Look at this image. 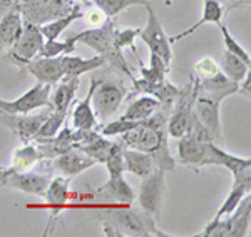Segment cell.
I'll return each instance as SVG.
<instances>
[{
	"mask_svg": "<svg viewBox=\"0 0 251 237\" xmlns=\"http://www.w3.org/2000/svg\"><path fill=\"white\" fill-rule=\"evenodd\" d=\"M173 104H163L157 114H152L149 119L141 120L139 124L129 132L119 135L121 142L126 147L146 152L154 160L157 169L174 171L176 160L171 157L168 149V117Z\"/></svg>",
	"mask_w": 251,
	"mask_h": 237,
	"instance_id": "7a4b0ae2",
	"label": "cell"
},
{
	"mask_svg": "<svg viewBox=\"0 0 251 237\" xmlns=\"http://www.w3.org/2000/svg\"><path fill=\"white\" fill-rule=\"evenodd\" d=\"M91 2L109 19L119 15L121 12L127 10L129 7H134V5L144 7L146 3H149L148 0H91Z\"/></svg>",
	"mask_w": 251,
	"mask_h": 237,
	"instance_id": "4dcf8cb0",
	"label": "cell"
},
{
	"mask_svg": "<svg viewBox=\"0 0 251 237\" xmlns=\"http://www.w3.org/2000/svg\"><path fill=\"white\" fill-rule=\"evenodd\" d=\"M79 2H86V0H79Z\"/></svg>",
	"mask_w": 251,
	"mask_h": 237,
	"instance_id": "ee69618b",
	"label": "cell"
},
{
	"mask_svg": "<svg viewBox=\"0 0 251 237\" xmlns=\"http://www.w3.org/2000/svg\"><path fill=\"white\" fill-rule=\"evenodd\" d=\"M161 107V102L157 100L156 97L152 95H143V97L136 99L134 102L129 106V109L124 112L123 119H127V120H144V119H149L152 114H156L157 109Z\"/></svg>",
	"mask_w": 251,
	"mask_h": 237,
	"instance_id": "f546056e",
	"label": "cell"
},
{
	"mask_svg": "<svg viewBox=\"0 0 251 237\" xmlns=\"http://www.w3.org/2000/svg\"><path fill=\"white\" fill-rule=\"evenodd\" d=\"M50 107H46L42 112L35 115L30 114H9V112H0V124L7 127L20 142H30L37 135L39 129L42 127L44 120L47 119Z\"/></svg>",
	"mask_w": 251,
	"mask_h": 237,
	"instance_id": "5bb4252c",
	"label": "cell"
},
{
	"mask_svg": "<svg viewBox=\"0 0 251 237\" xmlns=\"http://www.w3.org/2000/svg\"><path fill=\"white\" fill-rule=\"evenodd\" d=\"M50 182V177L47 174H39V172H14L9 177V189L25 192V194L39 195L44 197L47 191V186Z\"/></svg>",
	"mask_w": 251,
	"mask_h": 237,
	"instance_id": "d6986e66",
	"label": "cell"
},
{
	"mask_svg": "<svg viewBox=\"0 0 251 237\" xmlns=\"http://www.w3.org/2000/svg\"><path fill=\"white\" fill-rule=\"evenodd\" d=\"M198 87V84H196ZM223 99L218 95L208 94L198 89L196 90V99H194L193 106V114L196 115V119L200 120L203 126L208 129V132L211 134L214 140H220L223 137L221 134V117H220V106Z\"/></svg>",
	"mask_w": 251,
	"mask_h": 237,
	"instance_id": "7c38bea8",
	"label": "cell"
},
{
	"mask_svg": "<svg viewBox=\"0 0 251 237\" xmlns=\"http://www.w3.org/2000/svg\"><path fill=\"white\" fill-rule=\"evenodd\" d=\"M137 202L139 209L157 220L163 211L164 202V171L163 169H154L149 175H146L141 182L139 194H137Z\"/></svg>",
	"mask_w": 251,
	"mask_h": 237,
	"instance_id": "9c48e42d",
	"label": "cell"
},
{
	"mask_svg": "<svg viewBox=\"0 0 251 237\" xmlns=\"http://www.w3.org/2000/svg\"><path fill=\"white\" fill-rule=\"evenodd\" d=\"M80 80L79 77H62L59 80L57 87L50 90V109L59 112H71V104L77 94Z\"/></svg>",
	"mask_w": 251,
	"mask_h": 237,
	"instance_id": "7402d4cb",
	"label": "cell"
},
{
	"mask_svg": "<svg viewBox=\"0 0 251 237\" xmlns=\"http://www.w3.org/2000/svg\"><path fill=\"white\" fill-rule=\"evenodd\" d=\"M177 162L196 169L206 166H223L229 169L231 174L251 169L250 157H238L218 147L208 129L196 119L194 114L191 115L184 135L177 139Z\"/></svg>",
	"mask_w": 251,
	"mask_h": 237,
	"instance_id": "6da1fadb",
	"label": "cell"
},
{
	"mask_svg": "<svg viewBox=\"0 0 251 237\" xmlns=\"http://www.w3.org/2000/svg\"><path fill=\"white\" fill-rule=\"evenodd\" d=\"M144 7H146V10H148V23H146L144 29H141L139 37L152 54H157L169 65L173 59V49H171L169 37L166 35L163 23H161L159 17L156 15L154 9H152L149 3H146Z\"/></svg>",
	"mask_w": 251,
	"mask_h": 237,
	"instance_id": "8fae6325",
	"label": "cell"
},
{
	"mask_svg": "<svg viewBox=\"0 0 251 237\" xmlns=\"http://www.w3.org/2000/svg\"><path fill=\"white\" fill-rule=\"evenodd\" d=\"M139 122H137V120H127V119L121 117L117 120H112V122H107V124H104V126L97 127V132L106 135V137H112V135H117V137H119V135L129 132L131 129H134Z\"/></svg>",
	"mask_w": 251,
	"mask_h": 237,
	"instance_id": "e575fe53",
	"label": "cell"
},
{
	"mask_svg": "<svg viewBox=\"0 0 251 237\" xmlns=\"http://www.w3.org/2000/svg\"><path fill=\"white\" fill-rule=\"evenodd\" d=\"M52 166H54L55 171H59L62 175L72 179V177H75V175L86 172L87 169L94 167L96 160L86 155L82 151H79L77 147H72L71 151L64 152V154L52 159Z\"/></svg>",
	"mask_w": 251,
	"mask_h": 237,
	"instance_id": "ac0fdd59",
	"label": "cell"
},
{
	"mask_svg": "<svg viewBox=\"0 0 251 237\" xmlns=\"http://www.w3.org/2000/svg\"><path fill=\"white\" fill-rule=\"evenodd\" d=\"M218 27H220L221 35H223V42H225V50H228L229 54L236 55V57H240L245 64H248V65H251V57H250L248 50H245V47H243L241 43L233 37L231 32L228 30V27H226L223 22H221Z\"/></svg>",
	"mask_w": 251,
	"mask_h": 237,
	"instance_id": "836d02e7",
	"label": "cell"
},
{
	"mask_svg": "<svg viewBox=\"0 0 251 237\" xmlns=\"http://www.w3.org/2000/svg\"><path fill=\"white\" fill-rule=\"evenodd\" d=\"M84 17L87 19V22L91 23L92 27H97V25H102V20H104V17H106V15L102 14V12H100L99 9H97V7H94V9H91L87 12V14H84Z\"/></svg>",
	"mask_w": 251,
	"mask_h": 237,
	"instance_id": "74e56055",
	"label": "cell"
},
{
	"mask_svg": "<svg viewBox=\"0 0 251 237\" xmlns=\"http://www.w3.org/2000/svg\"><path fill=\"white\" fill-rule=\"evenodd\" d=\"M139 32L141 29H117L114 30V42L116 45L119 47L121 50L123 49H131L134 52V55H137V50H136V39L139 37Z\"/></svg>",
	"mask_w": 251,
	"mask_h": 237,
	"instance_id": "d590c367",
	"label": "cell"
},
{
	"mask_svg": "<svg viewBox=\"0 0 251 237\" xmlns=\"http://www.w3.org/2000/svg\"><path fill=\"white\" fill-rule=\"evenodd\" d=\"M107 65V60L102 55H94L91 59H84L79 55H62V67H64V77H80L82 74L92 72L96 69Z\"/></svg>",
	"mask_w": 251,
	"mask_h": 237,
	"instance_id": "cb8c5ba5",
	"label": "cell"
},
{
	"mask_svg": "<svg viewBox=\"0 0 251 237\" xmlns=\"http://www.w3.org/2000/svg\"><path fill=\"white\" fill-rule=\"evenodd\" d=\"M14 174L9 166H0V189H9V177Z\"/></svg>",
	"mask_w": 251,
	"mask_h": 237,
	"instance_id": "ab89813d",
	"label": "cell"
},
{
	"mask_svg": "<svg viewBox=\"0 0 251 237\" xmlns=\"http://www.w3.org/2000/svg\"><path fill=\"white\" fill-rule=\"evenodd\" d=\"M100 219L109 220L111 224L123 232V236H137V237H149V236H161L166 237V232H161L156 226V220L143 212L141 209H134L129 206H123L121 209H111L106 214H100Z\"/></svg>",
	"mask_w": 251,
	"mask_h": 237,
	"instance_id": "277c9868",
	"label": "cell"
},
{
	"mask_svg": "<svg viewBox=\"0 0 251 237\" xmlns=\"http://www.w3.org/2000/svg\"><path fill=\"white\" fill-rule=\"evenodd\" d=\"M74 50L75 42H72L71 39H66L64 42H60L57 39H46L39 55L40 57H60V55H67Z\"/></svg>",
	"mask_w": 251,
	"mask_h": 237,
	"instance_id": "d6a6232c",
	"label": "cell"
},
{
	"mask_svg": "<svg viewBox=\"0 0 251 237\" xmlns=\"http://www.w3.org/2000/svg\"><path fill=\"white\" fill-rule=\"evenodd\" d=\"M114 30H116V23L112 20H107L102 25L92 27V29H86L79 34L71 35L72 42H82L87 47H91L92 50H96L99 55H102L107 60V64H111L114 69H119L121 72H124V75H127L131 80H134V74H132L131 67L126 62L123 50L116 45L114 42Z\"/></svg>",
	"mask_w": 251,
	"mask_h": 237,
	"instance_id": "3957f363",
	"label": "cell"
},
{
	"mask_svg": "<svg viewBox=\"0 0 251 237\" xmlns=\"http://www.w3.org/2000/svg\"><path fill=\"white\" fill-rule=\"evenodd\" d=\"M2 100H3V99H0V104H2Z\"/></svg>",
	"mask_w": 251,
	"mask_h": 237,
	"instance_id": "f6af8a7d",
	"label": "cell"
},
{
	"mask_svg": "<svg viewBox=\"0 0 251 237\" xmlns=\"http://www.w3.org/2000/svg\"><path fill=\"white\" fill-rule=\"evenodd\" d=\"M67 115L69 114H66V112H59V110L50 109V112H49V115H47V119L44 120L42 127L39 129V132H37V135L34 137V140L47 139V137H52V135H55L60 130V127L66 124Z\"/></svg>",
	"mask_w": 251,
	"mask_h": 237,
	"instance_id": "1f68e13d",
	"label": "cell"
},
{
	"mask_svg": "<svg viewBox=\"0 0 251 237\" xmlns=\"http://www.w3.org/2000/svg\"><path fill=\"white\" fill-rule=\"evenodd\" d=\"M220 67H221L223 74H225L226 77L234 84H241L246 75H250L248 64H245L240 57H236V55L229 54L228 50H225L221 54Z\"/></svg>",
	"mask_w": 251,
	"mask_h": 237,
	"instance_id": "f1b7e54d",
	"label": "cell"
},
{
	"mask_svg": "<svg viewBox=\"0 0 251 237\" xmlns=\"http://www.w3.org/2000/svg\"><path fill=\"white\" fill-rule=\"evenodd\" d=\"M14 2H15V0H0V19H2L3 14H5V12L10 9Z\"/></svg>",
	"mask_w": 251,
	"mask_h": 237,
	"instance_id": "b9f144b4",
	"label": "cell"
},
{
	"mask_svg": "<svg viewBox=\"0 0 251 237\" xmlns=\"http://www.w3.org/2000/svg\"><path fill=\"white\" fill-rule=\"evenodd\" d=\"M102 199V200H114L119 202L123 206H129L136 200V192L134 189L129 186V182L126 180L123 175L119 177H109V180L104 186H100L96 192H89L87 195L84 194H72L71 192V199Z\"/></svg>",
	"mask_w": 251,
	"mask_h": 237,
	"instance_id": "2e32d148",
	"label": "cell"
},
{
	"mask_svg": "<svg viewBox=\"0 0 251 237\" xmlns=\"http://www.w3.org/2000/svg\"><path fill=\"white\" fill-rule=\"evenodd\" d=\"M24 29V17L17 2L12 3V7L0 19V49H10L17 39L20 37Z\"/></svg>",
	"mask_w": 251,
	"mask_h": 237,
	"instance_id": "ffe728a7",
	"label": "cell"
},
{
	"mask_svg": "<svg viewBox=\"0 0 251 237\" xmlns=\"http://www.w3.org/2000/svg\"><path fill=\"white\" fill-rule=\"evenodd\" d=\"M50 90L52 86L37 82L27 92H24L15 100H2L0 112L9 114H30L35 109H46L50 107Z\"/></svg>",
	"mask_w": 251,
	"mask_h": 237,
	"instance_id": "4fadbf2b",
	"label": "cell"
},
{
	"mask_svg": "<svg viewBox=\"0 0 251 237\" xmlns=\"http://www.w3.org/2000/svg\"><path fill=\"white\" fill-rule=\"evenodd\" d=\"M44 40L46 39H44L42 32H40V25L24 20L22 34L17 39V42L9 49L5 57L17 67H24L29 60L35 59L39 55V52L44 45Z\"/></svg>",
	"mask_w": 251,
	"mask_h": 237,
	"instance_id": "52a82bcc",
	"label": "cell"
},
{
	"mask_svg": "<svg viewBox=\"0 0 251 237\" xmlns=\"http://www.w3.org/2000/svg\"><path fill=\"white\" fill-rule=\"evenodd\" d=\"M87 130H79V129H72L69 126H62L60 130L52 137L47 139H37L39 151L42 159H54L57 155L64 154V152L71 151L72 147H75L80 144L86 137Z\"/></svg>",
	"mask_w": 251,
	"mask_h": 237,
	"instance_id": "9a60e30c",
	"label": "cell"
},
{
	"mask_svg": "<svg viewBox=\"0 0 251 237\" xmlns=\"http://www.w3.org/2000/svg\"><path fill=\"white\" fill-rule=\"evenodd\" d=\"M100 220H102V231L107 237H123V232H121L114 224H111L109 220H104V219H100Z\"/></svg>",
	"mask_w": 251,
	"mask_h": 237,
	"instance_id": "f35d334b",
	"label": "cell"
},
{
	"mask_svg": "<svg viewBox=\"0 0 251 237\" xmlns=\"http://www.w3.org/2000/svg\"><path fill=\"white\" fill-rule=\"evenodd\" d=\"M25 69L32 77L37 79L40 84H49L54 86L64 77V67H62V55L60 57H39L32 59L25 65Z\"/></svg>",
	"mask_w": 251,
	"mask_h": 237,
	"instance_id": "e0dca14e",
	"label": "cell"
},
{
	"mask_svg": "<svg viewBox=\"0 0 251 237\" xmlns=\"http://www.w3.org/2000/svg\"><path fill=\"white\" fill-rule=\"evenodd\" d=\"M220 2L223 3V5H226L225 9L226 12L236 9V7H241V5H248L250 0H220Z\"/></svg>",
	"mask_w": 251,
	"mask_h": 237,
	"instance_id": "60d3db41",
	"label": "cell"
},
{
	"mask_svg": "<svg viewBox=\"0 0 251 237\" xmlns=\"http://www.w3.org/2000/svg\"><path fill=\"white\" fill-rule=\"evenodd\" d=\"M127 92L119 82L114 80H97V86L92 94V109L97 120H106L116 114L121 104L124 102Z\"/></svg>",
	"mask_w": 251,
	"mask_h": 237,
	"instance_id": "30bf717a",
	"label": "cell"
},
{
	"mask_svg": "<svg viewBox=\"0 0 251 237\" xmlns=\"http://www.w3.org/2000/svg\"><path fill=\"white\" fill-rule=\"evenodd\" d=\"M71 179L66 175H57V177L50 179L47 186V191L44 194V199L47 200V204L54 209V214H57V211L64 204L71 199Z\"/></svg>",
	"mask_w": 251,
	"mask_h": 237,
	"instance_id": "484cf974",
	"label": "cell"
},
{
	"mask_svg": "<svg viewBox=\"0 0 251 237\" xmlns=\"http://www.w3.org/2000/svg\"><path fill=\"white\" fill-rule=\"evenodd\" d=\"M164 3H166L168 7H171V5H173V0H164Z\"/></svg>",
	"mask_w": 251,
	"mask_h": 237,
	"instance_id": "7bdbcfd3",
	"label": "cell"
},
{
	"mask_svg": "<svg viewBox=\"0 0 251 237\" xmlns=\"http://www.w3.org/2000/svg\"><path fill=\"white\" fill-rule=\"evenodd\" d=\"M27 22L42 25L71 12L74 3L71 0H15Z\"/></svg>",
	"mask_w": 251,
	"mask_h": 237,
	"instance_id": "ba28073f",
	"label": "cell"
},
{
	"mask_svg": "<svg viewBox=\"0 0 251 237\" xmlns=\"http://www.w3.org/2000/svg\"><path fill=\"white\" fill-rule=\"evenodd\" d=\"M251 222V199L250 194L240 202L231 215H226L220 220H211L200 232V237H245L248 236Z\"/></svg>",
	"mask_w": 251,
	"mask_h": 237,
	"instance_id": "5b68a950",
	"label": "cell"
},
{
	"mask_svg": "<svg viewBox=\"0 0 251 237\" xmlns=\"http://www.w3.org/2000/svg\"><path fill=\"white\" fill-rule=\"evenodd\" d=\"M123 149L124 144L117 142L114 151H112L111 157L106 160L104 166L107 167L109 177H119V175H124V159H123Z\"/></svg>",
	"mask_w": 251,
	"mask_h": 237,
	"instance_id": "8d00e7d4",
	"label": "cell"
},
{
	"mask_svg": "<svg viewBox=\"0 0 251 237\" xmlns=\"http://www.w3.org/2000/svg\"><path fill=\"white\" fill-rule=\"evenodd\" d=\"M225 15H226V9L220 0H204L203 17L198 20L194 25L189 27V29H184L183 32H179V34L169 37V42H171V45L174 42H179V40H183L184 37H188V35L194 34L200 27L206 25V23H216V25H220L223 22V19H225Z\"/></svg>",
	"mask_w": 251,
	"mask_h": 237,
	"instance_id": "603a6c76",
	"label": "cell"
},
{
	"mask_svg": "<svg viewBox=\"0 0 251 237\" xmlns=\"http://www.w3.org/2000/svg\"><path fill=\"white\" fill-rule=\"evenodd\" d=\"M123 159H124V171L131 172V174H134L141 179H144L146 175H149L156 169V164L151 155L131 147L124 146Z\"/></svg>",
	"mask_w": 251,
	"mask_h": 237,
	"instance_id": "d4e9b609",
	"label": "cell"
},
{
	"mask_svg": "<svg viewBox=\"0 0 251 237\" xmlns=\"http://www.w3.org/2000/svg\"><path fill=\"white\" fill-rule=\"evenodd\" d=\"M40 159H42V155H40L39 147L30 142H25L22 147L14 151L9 167L12 172H25V171H30Z\"/></svg>",
	"mask_w": 251,
	"mask_h": 237,
	"instance_id": "4316f807",
	"label": "cell"
},
{
	"mask_svg": "<svg viewBox=\"0 0 251 237\" xmlns=\"http://www.w3.org/2000/svg\"><path fill=\"white\" fill-rule=\"evenodd\" d=\"M79 19H84L82 10H80L79 5H72L69 14L50 20V22H47V23H42V25H40V32H42L44 39H57L64 30L71 27V23H74L75 20H79Z\"/></svg>",
	"mask_w": 251,
	"mask_h": 237,
	"instance_id": "83f0119b",
	"label": "cell"
},
{
	"mask_svg": "<svg viewBox=\"0 0 251 237\" xmlns=\"http://www.w3.org/2000/svg\"><path fill=\"white\" fill-rule=\"evenodd\" d=\"M196 80L191 75V82H188L184 87H179V94L174 100L171 112L168 117V135L174 139H179L184 135L186 129L189 126V120L193 115V106L196 99Z\"/></svg>",
	"mask_w": 251,
	"mask_h": 237,
	"instance_id": "8992f818",
	"label": "cell"
},
{
	"mask_svg": "<svg viewBox=\"0 0 251 237\" xmlns=\"http://www.w3.org/2000/svg\"><path fill=\"white\" fill-rule=\"evenodd\" d=\"M97 86V79L92 77L91 86H89V92L80 102L75 104L74 110H72L71 115V122H72V129H79V130H91V129H96L97 117L94 114V109H92V94H94V89Z\"/></svg>",
	"mask_w": 251,
	"mask_h": 237,
	"instance_id": "44dd1931",
	"label": "cell"
}]
</instances>
